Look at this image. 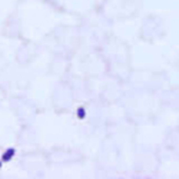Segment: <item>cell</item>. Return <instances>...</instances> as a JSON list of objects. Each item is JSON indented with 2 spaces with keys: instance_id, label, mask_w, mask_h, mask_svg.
<instances>
[{
  "instance_id": "cell-1",
  "label": "cell",
  "mask_w": 179,
  "mask_h": 179,
  "mask_svg": "<svg viewBox=\"0 0 179 179\" xmlns=\"http://www.w3.org/2000/svg\"><path fill=\"white\" fill-rule=\"evenodd\" d=\"M13 155H14V149H9V151H6V153L2 156V161H3V162L10 161V159L13 158Z\"/></svg>"
},
{
  "instance_id": "cell-3",
  "label": "cell",
  "mask_w": 179,
  "mask_h": 179,
  "mask_svg": "<svg viewBox=\"0 0 179 179\" xmlns=\"http://www.w3.org/2000/svg\"><path fill=\"white\" fill-rule=\"evenodd\" d=\"M0 168H2V162H0Z\"/></svg>"
},
{
  "instance_id": "cell-2",
  "label": "cell",
  "mask_w": 179,
  "mask_h": 179,
  "mask_svg": "<svg viewBox=\"0 0 179 179\" xmlns=\"http://www.w3.org/2000/svg\"><path fill=\"white\" fill-rule=\"evenodd\" d=\"M77 115H79V118H80V119H83V118H84V109H83V107H80V109L77 110Z\"/></svg>"
}]
</instances>
